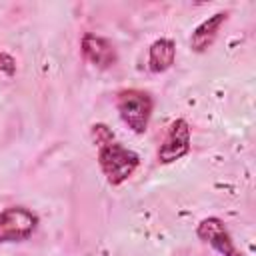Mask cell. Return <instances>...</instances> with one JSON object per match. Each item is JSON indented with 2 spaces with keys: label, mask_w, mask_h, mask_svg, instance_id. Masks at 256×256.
Listing matches in <instances>:
<instances>
[{
  "label": "cell",
  "mask_w": 256,
  "mask_h": 256,
  "mask_svg": "<svg viewBox=\"0 0 256 256\" xmlns=\"http://www.w3.org/2000/svg\"><path fill=\"white\" fill-rule=\"evenodd\" d=\"M98 164L106 176V180L114 186L128 180L134 170L138 168L140 160L138 154L122 146L120 142H108L104 146H98Z\"/></svg>",
  "instance_id": "1"
},
{
  "label": "cell",
  "mask_w": 256,
  "mask_h": 256,
  "mask_svg": "<svg viewBox=\"0 0 256 256\" xmlns=\"http://www.w3.org/2000/svg\"><path fill=\"white\" fill-rule=\"evenodd\" d=\"M116 108L118 114L122 118V122L136 134L146 132L150 116H152V96L144 90L138 88H128V90H120L116 96Z\"/></svg>",
  "instance_id": "2"
},
{
  "label": "cell",
  "mask_w": 256,
  "mask_h": 256,
  "mask_svg": "<svg viewBox=\"0 0 256 256\" xmlns=\"http://www.w3.org/2000/svg\"><path fill=\"white\" fill-rule=\"evenodd\" d=\"M38 226V216L24 206H10L0 212V242L28 240Z\"/></svg>",
  "instance_id": "3"
},
{
  "label": "cell",
  "mask_w": 256,
  "mask_h": 256,
  "mask_svg": "<svg viewBox=\"0 0 256 256\" xmlns=\"http://www.w3.org/2000/svg\"><path fill=\"white\" fill-rule=\"evenodd\" d=\"M188 152H190V126L186 120L178 118L166 130V136L158 148V162L170 164L180 160Z\"/></svg>",
  "instance_id": "4"
},
{
  "label": "cell",
  "mask_w": 256,
  "mask_h": 256,
  "mask_svg": "<svg viewBox=\"0 0 256 256\" xmlns=\"http://www.w3.org/2000/svg\"><path fill=\"white\" fill-rule=\"evenodd\" d=\"M196 232H198V238L204 240L206 244H210L218 254H222V256H242L220 218H214V216L204 218L198 224Z\"/></svg>",
  "instance_id": "5"
},
{
  "label": "cell",
  "mask_w": 256,
  "mask_h": 256,
  "mask_svg": "<svg viewBox=\"0 0 256 256\" xmlns=\"http://www.w3.org/2000/svg\"><path fill=\"white\" fill-rule=\"evenodd\" d=\"M82 54L90 64H94L98 68H110V66H114V62L118 58L112 42L102 36H96V34H86L82 38Z\"/></svg>",
  "instance_id": "6"
},
{
  "label": "cell",
  "mask_w": 256,
  "mask_h": 256,
  "mask_svg": "<svg viewBox=\"0 0 256 256\" xmlns=\"http://www.w3.org/2000/svg\"><path fill=\"white\" fill-rule=\"evenodd\" d=\"M226 18H228V12H216V14H212L210 18H206L204 22H200V24L194 28L192 36H190V48H192L194 52H204V50H208V48L212 46L214 38L218 36L222 24L226 22Z\"/></svg>",
  "instance_id": "7"
},
{
  "label": "cell",
  "mask_w": 256,
  "mask_h": 256,
  "mask_svg": "<svg viewBox=\"0 0 256 256\" xmlns=\"http://www.w3.org/2000/svg\"><path fill=\"white\" fill-rule=\"evenodd\" d=\"M176 60V44L168 38H160L152 42L148 52V68L152 72H164L168 70Z\"/></svg>",
  "instance_id": "8"
},
{
  "label": "cell",
  "mask_w": 256,
  "mask_h": 256,
  "mask_svg": "<svg viewBox=\"0 0 256 256\" xmlns=\"http://www.w3.org/2000/svg\"><path fill=\"white\" fill-rule=\"evenodd\" d=\"M92 136H94V142L98 146H104V144L114 140V134H112V130L106 124H94L92 126Z\"/></svg>",
  "instance_id": "9"
},
{
  "label": "cell",
  "mask_w": 256,
  "mask_h": 256,
  "mask_svg": "<svg viewBox=\"0 0 256 256\" xmlns=\"http://www.w3.org/2000/svg\"><path fill=\"white\" fill-rule=\"evenodd\" d=\"M0 72H6V74H14L16 72V62L6 52H0Z\"/></svg>",
  "instance_id": "10"
}]
</instances>
